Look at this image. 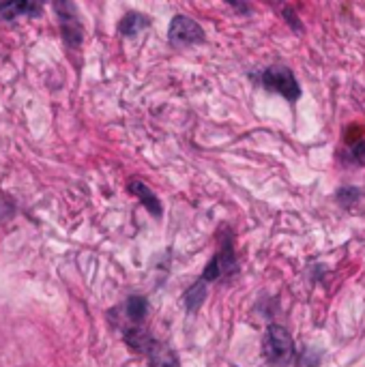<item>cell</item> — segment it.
<instances>
[{"instance_id":"1","label":"cell","mask_w":365,"mask_h":367,"mask_svg":"<svg viewBox=\"0 0 365 367\" xmlns=\"http://www.w3.org/2000/svg\"><path fill=\"white\" fill-rule=\"evenodd\" d=\"M262 354L271 367H288L295 361V340L279 324H269L262 337Z\"/></svg>"},{"instance_id":"2","label":"cell","mask_w":365,"mask_h":367,"mask_svg":"<svg viewBox=\"0 0 365 367\" xmlns=\"http://www.w3.org/2000/svg\"><path fill=\"white\" fill-rule=\"evenodd\" d=\"M260 80H262V87L267 91H273L277 95H282L284 99H288L292 103L301 97V87H299L295 73L288 67H284V65H275V67L265 69Z\"/></svg>"},{"instance_id":"3","label":"cell","mask_w":365,"mask_h":367,"mask_svg":"<svg viewBox=\"0 0 365 367\" xmlns=\"http://www.w3.org/2000/svg\"><path fill=\"white\" fill-rule=\"evenodd\" d=\"M167 39H170V43L177 47H185V45L204 43L207 35H204V28L195 20L187 15H177L170 22V28H167Z\"/></svg>"},{"instance_id":"4","label":"cell","mask_w":365,"mask_h":367,"mask_svg":"<svg viewBox=\"0 0 365 367\" xmlns=\"http://www.w3.org/2000/svg\"><path fill=\"white\" fill-rule=\"evenodd\" d=\"M54 9L61 20V33H63L65 43L69 47H77L84 39V28H82L80 15H77V7L71 3H56Z\"/></svg>"},{"instance_id":"5","label":"cell","mask_w":365,"mask_h":367,"mask_svg":"<svg viewBox=\"0 0 365 367\" xmlns=\"http://www.w3.org/2000/svg\"><path fill=\"white\" fill-rule=\"evenodd\" d=\"M41 3L37 0H5L0 3V17L15 20V17H39Z\"/></svg>"},{"instance_id":"6","label":"cell","mask_w":365,"mask_h":367,"mask_svg":"<svg viewBox=\"0 0 365 367\" xmlns=\"http://www.w3.org/2000/svg\"><path fill=\"white\" fill-rule=\"evenodd\" d=\"M127 187H129V191L137 197V200L142 202V207H144L153 217H161V215H163V209H161L159 197L155 195V191H153L147 183L133 179V181H129Z\"/></svg>"},{"instance_id":"7","label":"cell","mask_w":365,"mask_h":367,"mask_svg":"<svg viewBox=\"0 0 365 367\" xmlns=\"http://www.w3.org/2000/svg\"><path fill=\"white\" fill-rule=\"evenodd\" d=\"M125 342H127V346L133 350V352H140V354H149V350L153 348V344L157 342L155 337L144 329V327H129V329H125Z\"/></svg>"},{"instance_id":"8","label":"cell","mask_w":365,"mask_h":367,"mask_svg":"<svg viewBox=\"0 0 365 367\" xmlns=\"http://www.w3.org/2000/svg\"><path fill=\"white\" fill-rule=\"evenodd\" d=\"M147 357H149L151 367H181L179 354L161 342H155Z\"/></svg>"},{"instance_id":"9","label":"cell","mask_w":365,"mask_h":367,"mask_svg":"<svg viewBox=\"0 0 365 367\" xmlns=\"http://www.w3.org/2000/svg\"><path fill=\"white\" fill-rule=\"evenodd\" d=\"M215 258L219 262V269H221V277L226 275H234L239 271V264H237V258H234V247H232V241L226 239L221 245V251L215 253Z\"/></svg>"},{"instance_id":"10","label":"cell","mask_w":365,"mask_h":367,"mask_svg":"<svg viewBox=\"0 0 365 367\" xmlns=\"http://www.w3.org/2000/svg\"><path fill=\"white\" fill-rule=\"evenodd\" d=\"M149 314V301L144 297H129L127 303H125V316L133 322V324H142L144 318Z\"/></svg>"},{"instance_id":"11","label":"cell","mask_w":365,"mask_h":367,"mask_svg":"<svg viewBox=\"0 0 365 367\" xmlns=\"http://www.w3.org/2000/svg\"><path fill=\"white\" fill-rule=\"evenodd\" d=\"M149 24H151V20H149L147 15L131 11V13H127V15L123 17V22L119 24V31H121V35H125V37H135L140 31H144V28H149Z\"/></svg>"},{"instance_id":"12","label":"cell","mask_w":365,"mask_h":367,"mask_svg":"<svg viewBox=\"0 0 365 367\" xmlns=\"http://www.w3.org/2000/svg\"><path fill=\"white\" fill-rule=\"evenodd\" d=\"M185 307L187 312H198V309L202 307V303L207 301V281H195V284L185 292Z\"/></svg>"},{"instance_id":"13","label":"cell","mask_w":365,"mask_h":367,"mask_svg":"<svg viewBox=\"0 0 365 367\" xmlns=\"http://www.w3.org/2000/svg\"><path fill=\"white\" fill-rule=\"evenodd\" d=\"M361 197H363L361 189H357V187H342L338 191V195H335V200H338L342 207H352V204H357L361 200Z\"/></svg>"},{"instance_id":"14","label":"cell","mask_w":365,"mask_h":367,"mask_svg":"<svg viewBox=\"0 0 365 367\" xmlns=\"http://www.w3.org/2000/svg\"><path fill=\"white\" fill-rule=\"evenodd\" d=\"M350 159L359 165H365V140H361V142H357L350 151Z\"/></svg>"},{"instance_id":"15","label":"cell","mask_w":365,"mask_h":367,"mask_svg":"<svg viewBox=\"0 0 365 367\" xmlns=\"http://www.w3.org/2000/svg\"><path fill=\"white\" fill-rule=\"evenodd\" d=\"M282 13H284L286 22L290 24V28H292V31H297V33H303V26H301V22H299L297 13H295L290 7H284V9H282Z\"/></svg>"}]
</instances>
